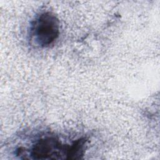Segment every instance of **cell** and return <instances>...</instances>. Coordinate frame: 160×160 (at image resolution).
<instances>
[{"label": "cell", "mask_w": 160, "mask_h": 160, "mask_svg": "<svg viewBox=\"0 0 160 160\" xmlns=\"http://www.w3.org/2000/svg\"><path fill=\"white\" fill-rule=\"evenodd\" d=\"M87 141L86 138H81L65 144L58 136L47 134L37 139L29 149L19 148L16 154L33 159H78L84 154Z\"/></svg>", "instance_id": "cell-1"}, {"label": "cell", "mask_w": 160, "mask_h": 160, "mask_svg": "<svg viewBox=\"0 0 160 160\" xmlns=\"http://www.w3.org/2000/svg\"><path fill=\"white\" fill-rule=\"evenodd\" d=\"M31 33L36 43L42 48L52 45L60 32L59 21L51 12L40 13L32 22Z\"/></svg>", "instance_id": "cell-2"}]
</instances>
